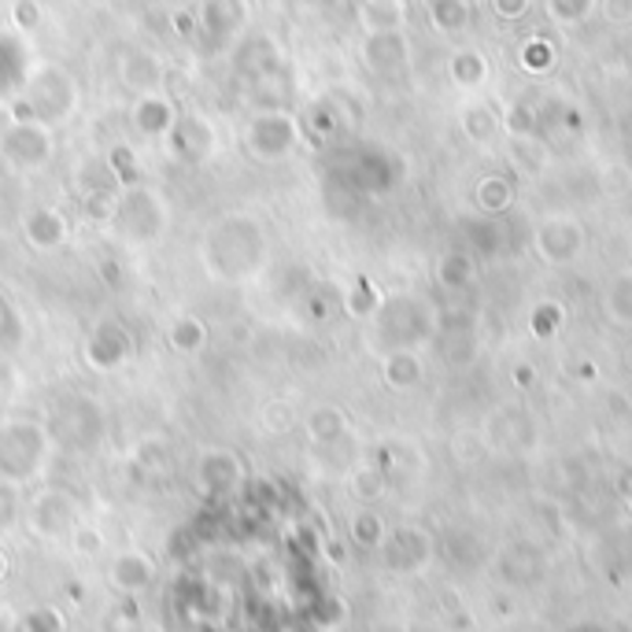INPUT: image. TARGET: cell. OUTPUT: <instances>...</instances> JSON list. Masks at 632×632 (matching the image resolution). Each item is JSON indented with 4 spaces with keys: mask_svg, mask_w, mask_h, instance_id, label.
Returning a JSON list of instances; mask_svg holds the SVG:
<instances>
[{
    "mask_svg": "<svg viewBox=\"0 0 632 632\" xmlns=\"http://www.w3.org/2000/svg\"><path fill=\"white\" fill-rule=\"evenodd\" d=\"M171 26H174V34L192 37V31H197V15H192V12H174V15H171Z\"/></svg>",
    "mask_w": 632,
    "mask_h": 632,
    "instance_id": "d6986e66",
    "label": "cell"
},
{
    "mask_svg": "<svg viewBox=\"0 0 632 632\" xmlns=\"http://www.w3.org/2000/svg\"><path fill=\"white\" fill-rule=\"evenodd\" d=\"M197 23L211 42H226V37H237L241 23H245V4L241 0H208Z\"/></svg>",
    "mask_w": 632,
    "mask_h": 632,
    "instance_id": "4fadbf2b",
    "label": "cell"
},
{
    "mask_svg": "<svg viewBox=\"0 0 632 632\" xmlns=\"http://www.w3.org/2000/svg\"><path fill=\"white\" fill-rule=\"evenodd\" d=\"M174 122H178V112H174V104L163 93L138 96V104H133V126H138L144 138H163V141H167Z\"/></svg>",
    "mask_w": 632,
    "mask_h": 632,
    "instance_id": "30bf717a",
    "label": "cell"
},
{
    "mask_svg": "<svg viewBox=\"0 0 632 632\" xmlns=\"http://www.w3.org/2000/svg\"><path fill=\"white\" fill-rule=\"evenodd\" d=\"M245 481V466L233 452H208L197 466V484L203 495H230Z\"/></svg>",
    "mask_w": 632,
    "mask_h": 632,
    "instance_id": "8992f818",
    "label": "cell"
},
{
    "mask_svg": "<svg viewBox=\"0 0 632 632\" xmlns=\"http://www.w3.org/2000/svg\"><path fill=\"white\" fill-rule=\"evenodd\" d=\"M101 632H141V610L138 602L126 596L119 607H112L101 621Z\"/></svg>",
    "mask_w": 632,
    "mask_h": 632,
    "instance_id": "5bb4252c",
    "label": "cell"
},
{
    "mask_svg": "<svg viewBox=\"0 0 632 632\" xmlns=\"http://www.w3.org/2000/svg\"><path fill=\"white\" fill-rule=\"evenodd\" d=\"M23 101L34 108V119L45 126L56 119H67L74 108V82L60 67H42V71L31 78V85H26Z\"/></svg>",
    "mask_w": 632,
    "mask_h": 632,
    "instance_id": "3957f363",
    "label": "cell"
},
{
    "mask_svg": "<svg viewBox=\"0 0 632 632\" xmlns=\"http://www.w3.org/2000/svg\"><path fill=\"white\" fill-rule=\"evenodd\" d=\"M155 581V562L144 555V551H119L108 566V585L119 592V596H141Z\"/></svg>",
    "mask_w": 632,
    "mask_h": 632,
    "instance_id": "52a82bcc",
    "label": "cell"
},
{
    "mask_svg": "<svg viewBox=\"0 0 632 632\" xmlns=\"http://www.w3.org/2000/svg\"><path fill=\"white\" fill-rule=\"evenodd\" d=\"M130 355V333L119 323H101L93 329L90 344H85V363L96 371H115Z\"/></svg>",
    "mask_w": 632,
    "mask_h": 632,
    "instance_id": "ba28073f",
    "label": "cell"
},
{
    "mask_svg": "<svg viewBox=\"0 0 632 632\" xmlns=\"http://www.w3.org/2000/svg\"><path fill=\"white\" fill-rule=\"evenodd\" d=\"M0 155L12 171H37L52 160V130L45 122H8L0 130Z\"/></svg>",
    "mask_w": 632,
    "mask_h": 632,
    "instance_id": "7a4b0ae2",
    "label": "cell"
},
{
    "mask_svg": "<svg viewBox=\"0 0 632 632\" xmlns=\"http://www.w3.org/2000/svg\"><path fill=\"white\" fill-rule=\"evenodd\" d=\"M71 548H74V555H82V559L101 555V551H104V532L96 529V525H74Z\"/></svg>",
    "mask_w": 632,
    "mask_h": 632,
    "instance_id": "e0dca14e",
    "label": "cell"
},
{
    "mask_svg": "<svg viewBox=\"0 0 632 632\" xmlns=\"http://www.w3.org/2000/svg\"><path fill=\"white\" fill-rule=\"evenodd\" d=\"M26 522H31V532H37L42 540H71L78 525V507L67 492L45 489L42 495H34Z\"/></svg>",
    "mask_w": 632,
    "mask_h": 632,
    "instance_id": "277c9868",
    "label": "cell"
},
{
    "mask_svg": "<svg viewBox=\"0 0 632 632\" xmlns=\"http://www.w3.org/2000/svg\"><path fill=\"white\" fill-rule=\"evenodd\" d=\"M167 141H171V152L182 155V160H203V155L211 152V126L203 122L200 115H178Z\"/></svg>",
    "mask_w": 632,
    "mask_h": 632,
    "instance_id": "8fae6325",
    "label": "cell"
},
{
    "mask_svg": "<svg viewBox=\"0 0 632 632\" xmlns=\"http://www.w3.org/2000/svg\"><path fill=\"white\" fill-rule=\"evenodd\" d=\"M296 144V122L281 112L256 115L248 126V149L262 155V160H278Z\"/></svg>",
    "mask_w": 632,
    "mask_h": 632,
    "instance_id": "5b68a950",
    "label": "cell"
},
{
    "mask_svg": "<svg viewBox=\"0 0 632 632\" xmlns=\"http://www.w3.org/2000/svg\"><path fill=\"white\" fill-rule=\"evenodd\" d=\"M203 326L197 323L192 315H182L178 323L171 326V344L178 348V352H197V348L203 344Z\"/></svg>",
    "mask_w": 632,
    "mask_h": 632,
    "instance_id": "2e32d148",
    "label": "cell"
},
{
    "mask_svg": "<svg viewBox=\"0 0 632 632\" xmlns=\"http://www.w3.org/2000/svg\"><path fill=\"white\" fill-rule=\"evenodd\" d=\"M12 19H15L19 31H34L37 19H42V8H37V0H15Z\"/></svg>",
    "mask_w": 632,
    "mask_h": 632,
    "instance_id": "ac0fdd59",
    "label": "cell"
},
{
    "mask_svg": "<svg viewBox=\"0 0 632 632\" xmlns=\"http://www.w3.org/2000/svg\"><path fill=\"white\" fill-rule=\"evenodd\" d=\"M112 171H115V174H119V171H122V174L138 171V163H133V152L126 149V144H122V149H115V152H112Z\"/></svg>",
    "mask_w": 632,
    "mask_h": 632,
    "instance_id": "ffe728a7",
    "label": "cell"
},
{
    "mask_svg": "<svg viewBox=\"0 0 632 632\" xmlns=\"http://www.w3.org/2000/svg\"><path fill=\"white\" fill-rule=\"evenodd\" d=\"M163 60L155 52H144V48H133V52H126L119 60V78L126 90H133L138 96L144 93H160L163 85Z\"/></svg>",
    "mask_w": 632,
    "mask_h": 632,
    "instance_id": "9c48e42d",
    "label": "cell"
},
{
    "mask_svg": "<svg viewBox=\"0 0 632 632\" xmlns=\"http://www.w3.org/2000/svg\"><path fill=\"white\" fill-rule=\"evenodd\" d=\"M8 577V555H4V548H0V581Z\"/></svg>",
    "mask_w": 632,
    "mask_h": 632,
    "instance_id": "44dd1931",
    "label": "cell"
},
{
    "mask_svg": "<svg viewBox=\"0 0 632 632\" xmlns=\"http://www.w3.org/2000/svg\"><path fill=\"white\" fill-rule=\"evenodd\" d=\"M23 237L37 251H52L67 241V219L56 208H37L23 219Z\"/></svg>",
    "mask_w": 632,
    "mask_h": 632,
    "instance_id": "7c38bea8",
    "label": "cell"
},
{
    "mask_svg": "<svg viewBox=\"0 0 632 632\" xmlns=\"http://www.w3.org/2000/svg\"><path fill=\"white\" fill-rule=\"evenodd\" d=\"M63 615L56 607H34V610H26L23 618H19V632H63Z\"/></svg>",
    "mask_w": 632,
    "mask_h": 632,
    "instance_id": "9a60e30c",
    "label": "cell"
},
{
    "mask_svg": "<svg viewBox=\"0 0 632 632\" xmlns=\"http://www.w3.org/2000/svg\"><path fill=\"white\" fill-rule=\"evenodd\" d=\"M45 463V430L31 422L0 425V484H26Z\"/></svg>",
    "mask_w": 632,
    "mask_h": 632,
    "instance_id": "6da1fadb",
    "label": "cell"
}]
</instances>
